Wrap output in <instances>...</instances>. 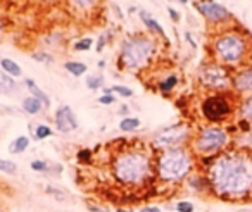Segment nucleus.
I'll return each instance as SVG.
<instances>
[{
    "instance_id": "14",
    "label": "nucleus",
    "mask_w": 252,
    "mask_h": 212,
    "mask_svg": "<svg viewBox=\"0 0 252 212\" xmlns=\"http://www.w3.org/2000/svg\"><path fill=\"white\" fill-rule=\"evenodd\" d=\"M26 87H28V90L33 93V97L38 98V100L42 102L43 107H49V105H50V98H49V95H47L45 91H43L42 88H40L38 85L35 83V81L30 80V78H28V80H26Z\"/></svg>"
},
{
    "instance_id": "11",
    "label": "nucleus",
    "mask_w": 252,
    "mask_h": 212,
    "mask_svg": "<svg viewBox=\"0 0 252 212\" xmlns=\"http://www.w3.org/2000/svg\"><path fill=\"white\" fill-rule=\"evenodd\" d=\"M56 128L61 133H69L78 128L76 116H74L73 109L69 105H61L56 112Z\"/></svg>"
},
{
    "instance_id": "15",
    "label": "nucleus",
    "mask_w": 252,
    "mask_h": 212,
    "mask_svg": "<svg viewBox=\"0 0 252 212\" xmlns=\"http://www.w3.org/2000/svg\"><path fill=\"white\" fill-rule=\"evenodd\" d=\"M0 66H2V69L5 71V74H9V76H21V66H19L16 61H11V59H2L0 61Z\"/></svg>"
},
{
    "instance_id": "28",
    "label": "nucleus",
    "mask_w": 252,
    "mask_h": 212,
    "mask_svg": "<svg viewBox=\"0 0 252 212\" xmlns=\"http://www.w3.org/2000/svg\"><path fill=\"white\" fill-rule=\"evenodd\" d=\"M112 91L119 93L121 97H131V95H133V91H131L130 88H128V87H123V85H116V87H112Z\"/></svg>"
},
{
    "instance_id": "5",
    "label": "nucleus",
    "mask_w": 252,
    "mask_h": 212,
    "mask_svg": "<svg viewBox=\"0 0 252 212\" xmlns=\"http://www.w3.org/2000/svg\"><path fill=\"white\" fill-rule=\"evenodd\" d=\"M156 43L151 36L135 35L123 43L121 49V62L128 69H140L151 61L154 54Z\"/></svg>"
},
{
    "instance_id": "27",
    "label": "nucleus",
    "mask_w": 252,
    "mask_h": 212,
    "mask_svg": "<svg viewBox=\"0 0 252 212\" xmlns=\"http://www.w3.org/2000/svg\"><path fill=\"white\" fill-rule=\"evenodd\" d=\"M32 169L36 171V173H45V171H49V164L45 160H33Z\"/></svg>"
},
{
    "instance_id": "37",
    "label": "nucleus",
    "mask_w": 252,
    "mask_h": 212,
    "mask_svg": "<svg viewBox=\"0 0 252 212\" xmlns=\"http://www.w3.org/2000/svg\"><path fill=\"white\" fill-rule=\"evenodd\" d=\"M118 212H130V211H123V209H119V211Z\"/></svg>"
},
{
    "instance_id": "18",
    "label": "nucleus",
    "mask_w": 252,
    "mask_h": 212,
    "mask_svg": "<svg viewBox=\"0 0 252 212\" xmlns=\"http://www.w3.org/2000/svg\"><path fill=\"white\" fill-rule=\"evenodd\" d=\"M240 116H242V119L252 122V93L249 95L247 98H244V100H242V104H240Z\"/></svg>"
},
{
    "instance_id": "2",
    "label": "nucleus",
    "mask_w": 252,
    "mask_h": 212,
    "mask_svg": "<svg viewBox=\"0 0 252 212\" xmlns=\"http://www.w3.org/2000/svg\"><path fill=\"white\" fill-rule=\"evenodd\" d=\"M213 52L218 64H221V66H242L252 56V43L245 33L223 31L214 38Z\"/></svg>"
},
{
    "instance_id": "10",
    "label": "nucleus",
    "mask_w": 252,
    "mask_h": 212,
    "mask_svg": "<svg viewBox=\"0 0 252 212\" xmlns=\"http://www.w3.org/2000/svg\"><path fill=\"white\" fill-rule=\"evenodd\" d=\"M193 5L209 23L223 25V23L231 21V12L218 2H195Z\"/></svg>"
},
{
    "instance_id": "8",
    "label": "nucleus",
    "mask_w": 252,
    "mask_h": 212,
    "mask_svg": "<svg viewBox=\"0 0 252 212\" xmlns=\"http://www.w3.org/2000/svg\"><path fill=\"white\" fill-rule=\"evenodd\" d=\"M200 83L206 88L214 91H223L228 90V87H231V74L228 71V67L221 66L218 62H209L206 66H202V69L199 71Z\"/></svg>"
},
{
    "instance_id": "25",
    "label": "nucleus",
    "mask_w": 252,
    "mask_h": 212,
    "mask_svg": "<svg viewBox=\"0 0 252 212\" xmlns=\"http://www.w3.org/2000/svg\"><path fill=\"white\" fill-rule=\"evenodd\" d=\"M52 129L49 128L47 124H38L36 126V129H35V136L38 140H43V138H49L50 135H52Z\"/></svg>"
},
{
    "instance_id": "35",
    "label": "nucleus",
    "mask_w": 252,
    "mask_h": 212,
    "mask_svg": "<svg viewBox=\"0 0 252 212\" xmlns=\"http://www.w3.org/2000/svg\"><path fill=\"white\" fill-rule=\"evenodd\" d=\"M104 45H105V36H100V38H98V43H97V52H102V50H104Z\"/></svg>"
},
{
    "instance_id": "4",
    "label": "nucleus",
    "mask_w": 252,
    "mask_h": 212,
    "mask_svg": "<svg viewBox=\"0 0 252 212\" xmlns=\"http://www.w3.org/2000/svg\"><path fill=\"white\" fill-rule=\"evenodd\" d=\"M192 153L183 147L168 149L158 159V174L164 181H180L192 171Z\"/></svg>"
},
{
    "instance_id": "26",
    "label": "nucleus",
    "mask_w": 252,
    "mask_h": 212,
    "mask_svg": "<svg viewBox=\"0 0 252 212\" xmlns=\"http://www.w3.org/2000/svg\"><path fill=\"white\" fill-rule=\"evenodd\" d=\"M0 85H4L9 90H14L16 88L14 80H12V76H9V74H0Z\"/></svg>"
},
{
    "instance_id": "16",
    "label": "nucleus",
    "mask_w": 252,
    "mask_h": 212,
    "mask_svg": "<svg viewBox=\"0 0 252 212\" xmlns=\"http://www.w3.org/2000/svg\"><path fill=\"white\" fill-rule=\"evenodd\" d=\"M42 107H43V104L35 97H26L25 100H23V109H25V112H28V114H38V112L42 111Z\"/></svg>"
},
{
    "instance_id": "38",
    "label": "nucleus",
    "mask_w": 252,
    "mask_h": 212,
    "mask_svg": "<svg viewBox=\"0 0 252 212\" xmlns=\"http://www.w3.org/2000/svg\"><path fill=\"white\" fill-rule=\"evenodd\" d=\"M0 30H2V21H0Z\"/></svg>"
},
{
    "instance_id": "6",
    "label": "nucleus",
    "mask_w": 252,
    "mask_h": 212,
    "mask_svg": "<svg viewBox=\"0 0 252 212\" xmlns=\"http://www.w3.org/2000/svg\"><path fill=\"white\" fill-rule=\"evenodd\" d=\"M228 136L226 129L221 126H206L197 133L195 140H193V149L197 153H209L214 155L220 150H223L228 145Z\"/></svg>"
},
{
    "instance_id": "30",
    "label": "nucleus",
    "mask_w": 252,
    "mask_h": 212,
    "mask_svg": "<svg viewBox=\"0 0 252 212\" xmlns=\"http://www.w3.org/2000/svg\"><path fill=\"white\" fill-rule=\"evenodd\" d=\"M92 38H83V40H80V42H76V45H74V49L76 50H83V52H87V50H90V47H92Z\"/></svg>"
},
{
    "instance_id": "7",
    "label": "nucleus",
    "mask_w": 252,
    "mask_h": 212,
    "mask_svg": "<svg viewBox=\"0 0 252 212\" xmlns=\"http://www.w3.org/2000/svg\"><path fill=\"white\" fill-rule=\"evenodd\" d=\"M200 111L206 121L209 122H221L226 121L233 114V100L228 93H213L206 97L200 105Z\"/></svg>"
},
{
    "instance_id": "17",
    "label": "nucleus",
    "mask_w": 252,
    "mask_h": 212,
    "mask_svg": "<svg viewBox=\"0 0 252 212\" xmlns=\"http://www.w3.org/2000/svg\"><path fill=\"white\" fill-rule=\"evenodd\" d=\"M30 147V138L28 136H18L16 140H12V143L9 145V152L11 153H21Z\"/></svg>"
},
{
    "instance_id": "36",
    "label": "nucleus",
    "mask_w": 252,
    "mask_h": 212,
    "mask_svg": "<svg viewBox=\"0 0 252 212\" xmlns=\"http://www.w3.org/2000/svg\"><path fill=\"white\" fill-rule=\"evenodd\" d=\"M140 212H161V209L159 207H144Z\"/></svg>"
},
{
    "instance_id": "1",
    "label": "nucleus",
    "mask_w": 252,
    "mask_h": 212,
    "mask_svg": "<svg viewBox=\"0 0 252 212\" xmlns=\"http://www.w3.org/2000/svg\"><path fill=\"white\" fill-rule=\"evenodd\" d=\"M209 188L223 200H244L252 195V153L230 150L216 155L207 167Z\"/></svg>"
},
{
    "instance_id": "12",
    "label": "nucleus",
    "mask_w": 252,
    "mask_h": 212,
    "mask_svg": "<svg viewBox=\"0 0 252 212\" xmlns=\"http://www.w3.org/2000/svg\"><path fill=\"white\" fill-rule=\"evenodd\" d=\"M231 88L237 93H252V66H245L233 74Z\"/></svg>"
},
{
    "instance_id": "34",
    "label": "nucleus",
    "mask_w": 252,
    "mask_h": 212,
    "mask_svg": "<svg viewBox=\"0 0 252 212\" xmlns=\"http://www.w3.org/2000/svg\"><path fill=\"white\" fill-rule=\"evenodd\" d=\"M168 12H169V16H171V19H173V21H180V16H178V12H176L175 11V9H171V7H169L168 9Z\"/></svg>"
},
{
    "instance_id": "24",
    "label": "nucleus",
    "mask_w": 252,
    "mask_h": 212,
    "mask_svg": "<svg viewBox=\"0 0 252 212\" xmlns=\"http://www.w3.org/2000/svg\"><path fill=\"white\" fill-rule=\"evenodd\" d=\"M0 171L5 174H14L18 171V166H16L12 160H5V159H0Z\"/></svg>"
},
{
    "instance_id": "20",
    "label": "nucleus",
    "mask_w": 252,
    "mask_h": 212,
    "mask_svg": "<svg viewBox=\"0 0 252 212\" xmlns=\"http://www.w3.org/2000/svg\"><path fill=\"white\" fill-rule=\"evenodd\" d=\"M176 85H178V76H176V74H169L166 80H162L161 83H159V90H161L162 93H166V91H171Z\"/></svg>"
},
{
    "instance_id": "9",
    "label": "nucleus",
    "mask_w": 252,
    "mask_h": 212,
    "mask_svg": "<svg viewBox=\"0 0 252 212\" xmlns=\"http://www.w3.org/2000/svg\"><path fill=\"white\" fill-rule=\"evenodd\" d=\"M187 138H189V128L185 124H175L159 131L158 136H156V143H158V147H162L164 150H168L182 147V143Z\"/></svg>"
},
{
    "instance_id": "22",
    "label": "nucleus",
    "mask_w": 252,
    "mask_h": 212,
    "mask_svg": "<svg viewBox=\"0 0 252 212\" xmlns=\"http://www.w3.org/2000/svg\"><path fill=\"white\" fill-rule=\"evenodd\" d=\"M190 186H192L193 190L204 191V190L209 188V181H207V178H204V176H192L190 178Z\"/></svg>"
},
{
    "instance_id": "32",
    "label": "nucleus",
    "mask_w": 252,
    "mask_h": 212,
    "mask_svg": "<svg viewBox=\"0 0 252 212\" xmlns=\"http://www.w3.org/2000/svg\"><path fill=\"white\" fill-rule=\"evenodd\" d=\"M90 157H92V152L88 149H83V150H80V152H78V159H80L81 162H88V160H90Z\"/></svg>"
},
{
    "instance_id": "13",
    "label": "nucleus",
    "mask_w": 252,
    "mask_h": 212,
    "mask_svg": "<svg viewBox=\"0 0 252 212\" xmlns=\"http://www.w3.org/2000/svg\"><path fill=\"white\" fill-rule=\"evenodd\" d=\"M140 18H142V21H144V25L151 30V33H156L158 36H161V38L166 40V33H164V30H162V26L159 25L147 11H140Z\"/></svg>"
},
{
    "instance_id": "3",
    "label": "nucleus",
    "mask_w": 252,
    "mask_h": 212,
    "mask_svg": "<svg viewBox=\"0 0 252 212\" xmlns=\"http://www.w3.org/2000/svg\"><path fill=\"white\" fill-rule=\"evenodd\" d=\"M112 173L116 180L123 184H140L151 174V159L142 150H123L114 157Z\"/></svg>"
},
{
    "instance_id": "21",
    "label": "nucleus",
    "mask_w": 252,
    "mask_h": 212,
    "mask_svg": "<svg viewBox=\"0 0 252 212\" xmlns=\"http://www.w3.org/2000/svg\"><path fill=\"white\" fill-rule=\"evenodd\" d=\"M140 126V119L138 118H125L119 122V129L121 131H133Z\"/></svg>"
},
{
    "instance_id": "23",
    "label": "nucleus",
    "mask_w": 252,
    "mask_h": 212,
    "mask_svg": "<svg viewBox=\"0 0 252 212\" xmlns=\"http://www.w3.org/2000/svg\"><path fill=\"white\" fill-rule=\"evenodd\" d=\"M102 83H104V78L100 76V74H92V76L87 78V87L90 88V90H98V88L102 87Z\"/></svg>"
},
{
    "instance_id": "19",
    "label": "nucleus",
    "mask_w": 252,
    "mask_h": 212,
    "mask_svg": "<svg viewBox=\"0 0 252 212\" xmlns=\"http://www.w3.org/2000/svg\"><path fill=\"white\" fill-rule=\"evenodd\" d=\"M66 71H69L73 76H81V74L87 73V64L83 62H76V61H69V62L64 64Z\"/></svg>"
},
{
    "instance_id": "39",
    "label": "nucleus",
    "mask_w": 252,
    "mask_h": 212,
    "mask_svg": "<svg viewBox=\"0 0 252 212\" xmlns=\"http://www.w3.org/2000/svg\"><path fill=\"white\" fill-rule=\"evenodd\" d=\"M245 212H252V211H245Z\"/></svg>"
},
{
    "instance_id": "33",
    "label": "nucleus",
    "mask_w": 252,
    "mask_h": 212,
    "mask_svg": "<svg viewBox=\"0 0 252 212\" xmlns=\"http://www.w3.org/2000/svg\"><path fill=\"white\" fill-rule=\"evenodd\" d=\"M98 102H100L102 105H111L116 102V97L114 95H102V97L98 98Z\"/></svg>"
},
{
    "instance_id": "29",
    "label": "nucleus",
    "mask_w": 252,
    "mask_h": 212,
    "mask_svg": "<svg viewBox=\"0 0 252 212\" xmlns=\"http://www.w3.org/2000/svg\"><path fill=\"white\" fill-rule=\"evenodd\" d=\"M176 211L178 212H193V204L192 202H187V200H182L176 204Z\"/></svg>"
},
{
    "instance_id": "31",
    "label": "nucleus",
    "mask_w": 252,
    "mask_h": 212,
    "mask_svg": "<svg viewBox=\"0 0 252 212\" xmlns=\"http://www.w3.org/2000/svg\"><path fill=\"white\" fill-rule=\"evenodd\" d=\"M33 59L35 61H38V62H52V56H49V54H43V52H40V54H33Z\"/></svg>"
}]
</instances>
